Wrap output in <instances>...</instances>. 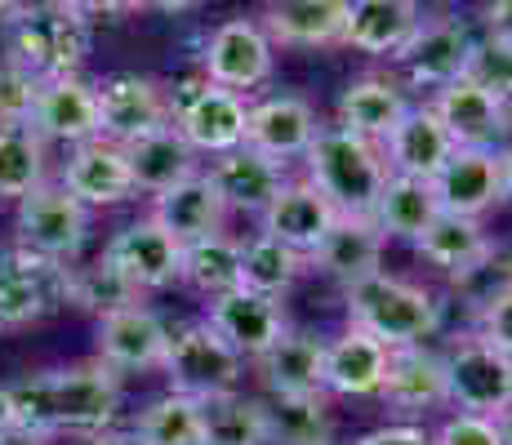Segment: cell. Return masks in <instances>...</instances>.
<instances>
[{
    "label": "cell",
    "instance_id": "6da1fadb",
    "mask_svg": "<svg viewBox=\"0 0 512 445\" xmlns=\"http://www.w3.org/2000/svg\"><path fill=\"white\" fill-rule=\"evenodd\" d=\"M14 423L32 432H107L121 410V379L103 361L67 365V370H45L9 388Z\"/></svg>",
    "mask_w": 512,
    "mask_h": 445
},
{
    "label": "cell",
    "instance_id": "7a4b0ae2",
    "mask_svg": "<svg viewBox=\"0 0 512 445\" xmlns=\"http://www.w3.org/2000/svg\"><path fill=\"white\" fill-rule=\"evenodd\" d=\"M303 161H308V183H317L339 214H374V201L392 174L379 143L339 130V125L317 130Z\"/></svg>",
    "mask_w": 512,
    "mask_h": 445
},
{
    "label": "cell",
    "instance_id": "3957f363",
    "mask_svg": "<svg viewBox=\"0 0 512 445\" xmlns=\"http://www.w3.org/2000/svg\"><path fill=\"white\" fill-rule=\"evenodd\" d=\"M348 290V325H361L374 339H383L388 348H410L441 330V303L432 290H423L415 281L374 272Z\"/></svg>",
    "mask_w": 512,
    "mask_h": 445
},
{
    "label": "cell",
    "instance_id": "277c9868",
    "mask_svg": "<svg viewBox=\"0 0 512 445\" xmlns=\"http://www.w3.org/2000/svg\"><path fill=\"white\" fill-rule=\"evenodd\" d=\"M9 63H18L23 72H32L36 81L49 76H72L81 72L85 49H90V23L81 14L49 0V5H18L9 14Z\"/></svg>",
    "mask_w": 512,
    "mask_h": 445
},
{
    "label": "cell",
    "instance_id": "5b68a950",
    "mask_svg": "<svg viewBox=\"0 0 512 445\" xmlns=\"http://www.w3.org/2000/svg\"><path fill=\"white\" fill-rule=\"evenodd\" d=\"M63 308H72V263L23 245L0 254V330H23Z\"/></svg>",
    "mask_w": 512,
    "mask_h": 445
},
{
    "label": "cell",
    "instance_id": "8992f818",
    "mask_svg": "<svg viewBox=\"0 0 512 445\" xmlns=\"http://www.w3.org/2000/svg\"><path fill=\"white\" fill-rule=\"evenodd\" d=\"M161 370L174 392L205 401L219 397V392H236L245 361L210 321H196L183 325V330H170V348H165Z\"/></svg>",
    "mask_w": 512,
    "mask_h": 445
},
{
    "label": "cell",
    "instance_id": "52a82bcc",
    "mask_svg": "<svg viewBox=\"0 0 512 445\" xmlns=\"http://www.w3.org/2000/svg\"><path fill=\"white\" fill-rule=\"evenodd\" d=\"M446 401L468 414H499L512 405V356L499 352L490 339L468 334L446 356Z\"/></svg>",
    "mask_w": 512,
    "mask_h": 445
},
{
    "label": "cell",
    "instance_id": "ba28073f",
    "mask_svg": "<svg viewBox=\"0 0 512 445\" xmlns=\"http://www.w3.org/2000/svg\"><path fill=\"white\" fill-rule=\"evenodd\" d=\"M14 232H18L23 250H36L58 263H72L76 254L85 250V236H90V210H85L63 183H41L32 196L18 201Z\"/></svg>",
    "mask_w": 512,
    "mask_h": 445
},
{
    "label": "cell",
    "instance_id": "9c48e42d",
    "mask_svg": "<svg viewBox=\"0 0 512 445\" xmlns=\"http://www.w3.org/2000/svg\"><path fill=\"white\" fill-rule=\"evenodd\" d=\"M170 121H174V107L152 76L121 72L98 85V125H103L107 143L130 147L134 138L161 130V125H170Z\"/></svg>",
    "mask_w": 512,
    "mask_h": 445
},
{
    "label": "cell",
    "instance_id": "30bf717a",
    "mask_svg": "<svg viewBox=\"0 0 512 445\" xmlns=\"http://www.w3.org/2000/svg\"><path fill=\"white\" fill-rule=\"evenodd\" d=\"M103 254L139 294L165 290V285L183 281V241L174 232H165L152 214H147V219H134L130 227H121Z\"/></svg>",
    "mask_w": 512,
    "mask_h": 445
},
{
    "label": "cell",
    "instance_id": "8fae6325",
    "mask_svg": "<svg viewBox=\"0 0 512 445\" xmlns=\"http://www.w3.org/2000/svg\"><path fill=\"white\" fill-rule=\"evenodd\" d=\"M201 67L210 85L236 89V94H250L254 85H263L272 76V41L263 23H250V18L219 23L205 41Z\"/></svg>",
    "mask_w": 512,
    "mask_h": 445
},
{
    "label": "cell",
    "instance_id": "7c38bea8",
    "mask_svg": "<svg viewBox=\"0 0 512 445\" xmlns=\"http://www.w3.org/2000/svg\"><path fill=\"white\" fill-rule=\"evenodd\" d=\"M174 125H179V134L192 143L196 156H223L245 143L250 103H245V94H236V89L205 81L201 89H192V94L174 107Z\"/></svg>",
    "mask_w": 512,
    "mask_h": 445
},
{
    "label": "cell",
    "instance_id": "4fadbf2b",
    "mask_svg": "<svg viewBox=\"0 0 512 445\" xmlns=\"http://www.w3.org/2000/svg\"><path fill=\"white\" fill-rule=\"evenodd\" d=\"M32 130L45 143H67V147L103 138V125H98V85L81 81L76 72L41 81L36 107H32Z\"/></svg>",
    "mask_w": 512,
    "mask_h": 445
},
{
    "label": "cell",
    "instance_id": "5bb4252c",
    "mask_svg": "<svg viewBox=\"0 0 512 445\" xmlns=\"http://www.w3.org/2000/svg\"><path fill=\"white\" fill-rule=\"evenodd\" d=\"M205 321L241 352V361H259L263 352H272L277 343L285 339V308L281 299L272 294H259V290H232V294H219L210 299V316Z\"/></svg>",
    "mask_w": 512,
    "mask_h": 445
},
{
    "label": "cell",
    "instance_id": "9a60e30c",
    "mask_svg": "<svg viewBox=\"0 0 512 445\" xmlns=\"http://www.w3.org/2000/svg\"><path fill=\"white\" fill-rule=\"evenodd\" d=\"M432 192L446 214L481 219L490 205L504 201V161L495 147H459L446 170L432 178Z\"/></svg>",
    "mask_w": 512,
    "mask_h": 445
},
{
    "label": "cell",
    "instance_id": "2e32d148",
    "mask_svg": "<svg viewBox=\"0 0 512 445\" xmlns=\"http://www.w3.org/2000/svg\"><path fill=\"white\" fill-rule=\"evenodd\" d=\"M165 348H170V325L152 308H125L98 321V361L116 374L130 370H161Z\"/></svg>",
    "mask_w": 512,
    "mask_h": 445
},
{
    "label": "cell",
    "instance_id": "e0dca14e",
    "mask_svg": "<svg viewBox=\"0 0 512 445\" xmlns=\"http://www.w3.org/2000/svg\"><path fill=\"white\" fill-rule=\"evenodd\" d=\"M63 187L85 205V210L121 205V201H130V196H139L130 156H125L121 143H107V138L72 147V156H67V165H63Z\"/></svg>",
    "mask_w": 512,
    "mask_h": 445
},
{
    "label": "cell",
    "instance_id": "ac0fdd59",
    "mask_svg": "<svg viewBox=\"0 0 512 445\" xmlns=\"http://www.w3.org/2000/svg\"><path fill=\"white\" fill-rule=\"evenodd\" d=\"M432 112L441 116V125H446L459 147H495L512 130L508 103L490 94L486 85H477L472 76L441 85L437 98H432Z\"/></svg>",
    "mask_w": 512,
    "mask_h": 445
},
{
    "label": "cell",
    "instance_id": "d6986e66",
    "mask_svg": "<svg viewBox=\"0 0 512 445\" xmlns=\"http://www.w3.org/2000/svg\"><path fill=\"white\" fill-rule=\"evenodd\" d=\"M205 174H210L214 192L223 196V205L241 210V214H263L281 196V187L290 183V178H285V161H272V156L254 152L250 143L214 156Z\"/></svg>",
    "mask_w": 512,
    "mask_h": 445
},
{
    "label": "cell",
    "instance_id": "ffe728a7",
    "mask_svg": "<svg viewBox=\"0 0 512 445\" xmlns=\"http://www.w3.org/2000/svg\"><path fill=\"white\" fill-rule=\"evenodd\" d=\"M472 49H477V41L468 36V27L459 18H432V23H419V32L397 54V63L406 67L415 85L441 89L459 81V76H468Z\"/></svg>",
    "mask_w": 512,
    "mask_h": 445
},
{
    "label": "cell",
    "instance_id": "44dd1931",
    "mask_svg": "<svg viewBox=\"0 0 512 445\" xmlns=\"http://www.w3.org/2000/svg\"><path fill=\"white\" fill-rule=\"evenodd\" d=\"M383 156H388L392 174H410V178H437L446 170V161L459 152V143L450 138V130L441 125V116L432 112V103L410 107L397 121V130L383 138Z\"/></svg>",
    "mask_w": 512,
    "mask_h": 445
},
{
    "label": "cell",
    "instance_id": "7402d4cb",
    "mask_svg": "<svg viewBox=\"0 0 512 445\" xmlns=\"http://www.w3.org/2000/svg\"><path fill=\"white\" fill-rule=\"evenodd\" d=\"M317 112L308 98L299 94H272L263 103H250V125H245V143L254 152L272 156V161H299L317 138Z\"/></svg>",
    "mask_w": 512,
    "mask_h": 445
},
{
    "label": "cell",
    "instance_id": "603a6c76",
    "mask_svg": "<svg viewBox=\"0 0 512 445\" xmlns=\"http://www.w3.org/2000/svg\"><path fill=\"white\" fill-rule=\"evenodd\" d=\"M383 245H388V236L379 232L370 214H339L330 232L321 236V245L308 254V263L330 272L339 285H357L383 272Z\"/></svg>",
    "mask_w": 512,
    "mask_h": 445
},
{
    "label": "cell",
    "instance_id": "cb8c5ba5",
    "mask_svg": "<svg viewBox=\"0 0 512 445\" xmlns=\"http://www.w3.org/2000/svg\"><path fill=\"white\" fill-rule=\"evenodd\" d=\"M334 219H339V210H334L330 196L321 192L317 183H308V178H299V183H285L277 201H272L268 210L259 214L263 232L277 236V241L290 245V250H299L303 259H308V254L321 245V236L334 227Z\"/></svg>",
    "mask_w": 512,
    "mask_h": 445
},
{
    "label": "cell",
    "instance_id": "d4e9b609",
    "mask_svg": "<svg viewBox=\"0 0 512 445\" xmlns=\"http://www.w3.org/2000/svg\"><path fill=\"white\" fill-rule=\"evenodd\" d=\"M392 348L361 325H348L339 339L326 343V392L334 397H379L388 379Z\"/></svg>",
    "mask_w": 512,
    "mask_h": 445
},
{
    "label": "cell",
    "instance_id": "484cf974",
    "mask_svg": "<svg viewBox=\"0 0 512 445\" xmlns=\"http://www.w3.org/2000/svg\"><path fill=\"white\" fill-rule=\"evenodd\" d=\"M419 0H348L343 45L374 58H397L419 32Z\"/></svg>",
    "mask_w": 512,
    "mask_h": 445
},
{
    "label": "cell",
    "instance_id": "4316f807",
    "mask_svg": "<svg viewBox=\"0 0 512 445\" xmlns=\"http://www.w3.org/2000/svg\"><path fill=\"white\" fill-rule=\"evenodd\" d=\"M152 219L187 245V241H201V236L223 232L228 205H223V196L214 192L210 174L196 170V174H187L183 183H174V187H165V192L152 196Z\"/></svg>",
    "mask_w": 512,
    "mask_h": 445
},
{
    "label": "cell",
    "instance_id": "83f0119b",
    "mask_svg": "<svg viewBox=\"0 0 512 445\" xmlns=\"http://www.w3.org/2000/svg\"><path fill=\"white\" fill-rule=\"evenodd\" d=\"M259 379L272 397H326V343L317 334H294L259 356Z\"/></svg>",
    "mask_w": 512,
    "mask_h": 445
},
{
    "label": "cell",
    "instance_id": "f1b7e54d",
    "mask_svg": "<svg viewBox=\"0 0 512 445\" xmlns=\"http://www.w3.org/2000/svg\"><path fill=\"white\" fill-rule=\"evenodd\" d=\"M343 27H348V0H272L263 14L268 41L294 49L343 45Z\"/></svg>",
    "mask_w": 512,
    "mask_h": 445
},
{
    "label": "cell",
    "instance_id": "f546056e",
    "mask_svg": "<svg viewBox=\"0 0 512 445\" xmlns=\"http://www.w3.org/2000/svg\"><path fill=\"white\" fill-rule=\"evenodd\" d=\"M379 397L397 405L401 414H419L432 405H446V361L437 352H428L423 343L410 348H392L388 379H383Z\"/></svg>",
    "mask_w": 512,
    "mask_h": 445
},
{
    "label": "cell",
    "instance_id": "4dcf8cb0",
    "mask_svg": "<svg viewBox=\"0 0 512 445\" xmlns=\"http://www.w3.org/2000/svg\"><path fill=\"white\" fill-rule=\"evenodd\" d=\"M406 112H410L406 94L388 76H361L339 94V130L361 134L370 143H383Z\"/></svg>",
    "mask_w": 512,
    "mask_h": 445
},
{
    "label": "cell",
    "instance_id": "1f68e13d",
    "mask_svg": "<svg viewBox=\"0 0 512 445\" xmlns=\"http://www.w3.org/2000/svg\"><path fill=\"white\" fill-rule=\"evenodd\" d=\"M125 156H130V170H134V187L147 196L165 192V187L183 183L187 174H196L201 165H196V152L192 143L179 134V125H161V130L134 138L130 147H125Z\"/></svg>",
    "mask_w": 512,
    "mask_h": 445
},
{
    "label": "cell",
    "instance_id": "d6a6232c",
    "mask_svg": "<svg viewBox=\"0 0 512 445\" xmlns=\"http://www.w3.org/2000/svg\"><path fill=\"white\" fill-rule=\"evenodd\" d=\"M441 214L437 192L428 178H410V174H388L379 201H374L370 219L379 223L383 236H401V241H419L428 232V223Z\"/></svg>",
    "mask_w": 512,
    "mask_h": 445
},
{
    "label": "cell",
    "instance_id": "836d02e7",
    "mask_svg": "<svg viewBox=\"0 0 512 445\" xmlns=\"http://www.w3.org/2000/svg\"><path fill=\"white\" fill-rule=\"evenodd\" d=\"M415 250L428 259L432 267H441V272L459 276L468 272L472 263H481L490 250H495V241L486 236V227L481 219H468V214H446L441 210L437 219L428 223V232L415 241Z\"/></svg>",
    "mask_w": 512,
    "mask_h": 445
},
{
    "label": "cell",
    "instance_id": "e575fe53",
    "mask_svg": "<svg viewBox=\"0 0 512 445\" xmlns=\"http://www.w3.org/2000/svg\"><path fill=\"white\" fill-rule=\"evenodd\" d=\"M183 281L192 290H201L205 299H219V294L241 290V241L214 232L201 241L183 245Z\"/></svg>",
    "mask_w": 512,
    "mask_h": 445
},
{
    "label": "cell",
    "instance_id": "d590c367",
    "mask_svg": "<svg viewBox=\"0 0 512 445\" xmlns=\"http://www.w3.org/2000/svg\"><path fill=\"white\" fill-rule=\"evenodd\" d=\"M205 445H268V410L241 392H219L201 401Z\"/></svg>",
    "mask_w": 512,
    "mask_h": 445
},
{
    "label": "cell",
    "instance_id": "8d00e7d4",
    "mask_svg": "<svg viewBox=\"0 0 512 445\" xmlns=\"http://www.w3.org/2000/svg\"><path fill=\"white\" fill-rule=\"evenodd\" d=\"M45 183V138L32 125H0V201H23Z\"/></svg>",
    "mask_w": 512,
    "mask_h": 445
},
{
    "label": "cell",
    "instance_id": "74e56055",
    "mask_svg": "<svg viewBox=\"0 0 512 445\" xmlns=\"http://www.w3.org/2000/svg\"><path fill=\"white\" fill-rule=\"evenodd\" d=\"M134 437L143 445H205V423H201V397L187 392H165L156 397L134 423Z\"/></svg>",
    "mask_w": 512,
    "mask_h": 445
},
{
    "label": "cell",
    "instance_id": "f35d334b",
    "mask_svg": "<svg viewBox=\"0 0 512 445\" xmlns=\"http://www.w3.org/2000/svg\"><path fill=\"white\" fill-rule=\"evenodd\" d=\"M303 263H308V259H303L299 250L281 245L277 236L259 232V236H250V241L241 245V285H245V290H259V294L281 299V294L299 281Z\"/></svg>",
    "mask_w": 512,
    "mask_h": 445
},
{
    "label": "cell",
    "instance_id": "ab89813d",
    "mask_svg": "<svg viewBox=\"0 0 512 445\" xmlns=\"http://www.w3.org/2000/svg\"><path fill=\"white\" fill-rule=\"evenodd\" d=\"M268 445H330V405L326 397H272Z\"/></svg>",
    "mask_w": 512,
    "mask_h": 445
},
{
    "label": "cell",
    "instance_id": "60d3db41",
    "mask_svg": "<svg viewBox=\"0 0 512 445\" xmlns=\"http://www.w3.org/2000/svg\"><path fill=\"white\" fill-rule=\"evenodd\" d=\"M134 303H139V290L116 272L107 254L85 267H72V308L94 312L98 321H103V316L125 312V308H134Z\"/></svg>",
    "mask_w": 512,
    "mask_h": 445
},
{
    "label": "cell",
    "instance_id": "b9f144b4",
    "mask_svg": "<svg viewBox=\"0 0 512 445\" xmlns=\"http://www.w3.org/2000/svg\"><path fill=\"white\" fill-rule=\"evenodd\" d=\"M455 294L468 303L472 312H486L490 303H499L504 294H512V250L508 245H495L481 263H472L468 272L450 276Z\"/></svg>",
    "mask_w": 512,
    "mask_h": 445
},
{
    "label": "cell",
    "instance_id": "7bdbcfd3",
    "mask_svg": "<svg viewBox=\"0 0 512 445\" xmlns=\"http://www.w3.org/2000/svg\"><path fill=\"white\" fill-rule=\"evenodd\" d=\"M468 76H472L477 85H486L495 98L512 103V41H499V36L481 41L477 49H472Z\"/></svg>",
    "mask_w": 512,
    "mask_h": 445
},
{
    "label": "cell",
    "instance_id": "ee69618b",
    "mask_svg": "<svg viewBox=\"0 0 512 445\" xmlns=\"http://www.w3.org/2000/svg\"><path fill=\"white\" fill-rule=\"evenodd\" d=\"M36 89H41V81L5 58L0 63V125H32Z\"/></svg>",
    "mask_w": 512,
    "mask_h": 445
},
{
    "label": "cell",
    "instance_id": "f6af8a7d",
    "mask_svg": "<svg viewBox=\"0 0 512 445\" xmlns=\"http://www.w3.org/2000/svg\"><path fill=\"white\" fill-rule=\"evenodd\" d=\"M432 445H504V441H499V423L490 419V414L459 410L437 428Z\"/></svg>",
    "mask_w": 512,
    "mask_h": 445
},
{
    "label": "cell",
    "instance_id": "bcb514c9",
    "mask_svg": "<svg viewBox=\"0 0 512 445\" xmlns=\"http://www.w3.org/2000/svg\"><path fill=\"white\" fill-rule=\"evenodd\" d=\"M481 316V339H490L499 352H508L512 356V294H504L499 303H490L486 312H477Z\"/></svg>",
    "mask_w": 512,
    "mask_h": 445
},
{
    "label": "cell",
    "instance_id": "7dc6e473",
    "mask_svg": "<svg viewBox=\"0 0 512 445\" xmlns=\"http://www.w3.org/2000/svg\"><path fill=\"white\" fill-rule=\"evenodd\" d=\"M357 445H432V437L415 423H388V428L366 432Z\"/></svg>",
    "mask_w": 512,
    "mask_h": 445
},
{
    "label": "cell",
    "instance_id": "c3c4849f",
    "mask_svg": "<svg viewBox=\"0 0 512 445\" xmlns=\"http://www.w3.org/2000/svg\"><path fill=\"white\" fill-rule=\"evenodd\" d=\"M72 14H81L85 23H94V18H116L125 14V9H134V0H63Z\"/></svg>",
    "mask_w": 512,
    "mask_h": 445
},
{
    "label": "cell",
    "instance_id": "681fc988",
    "mask_svg": "<svg viewBox=\"0 0 512 445\" xmlns=\"http://www.w3.org/2000/svg\"><path fill=\"white\" fill-rule=\"evenodd\" d=\"M486 27H490V36H499V41H512V0H490Z\"/></svg>",
    "mask_w": 512,
    "mask_h": 445
},
{
    "label": "cell",
    "instance_id": "f907efd6",
    "mask_svg": "<svg viewBox=\"0 0 512 445\" xmlns=\"http://www.w3.org/2000/svg\"><path fill=\"white\" fill-rule=\"evenodd\" d=\"M0 445H49V437H45V432L23 428V423H9V428L0 432Z\"/></svg>",
    "mask_w": 512,
    "mask_h": 445
},
{
    "label": "cell",
    "instance_id": "816d5d0a",
    "mask_svg": "<svg viewBox=\"0 0 512 445\" xmlns=\"http://www.w3.org/2000/svg\"><path fill=\"white\" fill-rule=\"evenodd\" d=\"M196 0H134V9H152V14H183Z\"/></svg>",
    "mask_w": 512,
    "mask_h": 445
},
{
    "label": "cell",
    "instance_id": "f5cc1de1",
    "mask_svg": "<svg viewBox=\"0 0 512 445\" xmlns=\"http://www.w3.org/2000/svg\"><path fill=\"white\" fill-rule=\"evenodd\" d=\"M90 445H143L134 432H98V437Z\"/></svg>",
    "mask_w": 512,
    "mask_h": 445
},
{
    "label": "cell",
    "instance_id": "db71d44e",
    "mask_svg": "<svg viewBox=\"0 0 512 445\" xmlns=\"http://www.w3.org/2000/svg\"><path fill=\"white\" fill-rule=\"evenodd\" d=\"M14 423V405H9V388H0V432Z\"/></svg>",
    "mask_w": 512,
    "mask_h": 445
},
{
    "label": "cell",
    "instance_id": "11a10c76",
    "mask_svg": "<svg viewBox=\"0 0 512 445\" xmlns=\"http://www.w3.org/2000/svg\"><path fill=\"white\" fill-rule=\"evenodd\" d=\"M499 441H504V445H512V405H508V410L504 414H499Z\"/></svg>",
    "mask_w": 512,
    "mask_h": 445
},
{
    "label": "cell",
    "instance_id": "9f6ffc18",
    "mask_svg": "<svg viewBox=\"0 0 512 445\" xmlns=\"http://www.w3.org/2000/svg\"><path fill=\"white\" fill-rule=\"evenodd\" d=\"M499 161H504V196H512V147L499 152Z\"/></svg>",
    "mask_w": 512,
    "mask_h": 445
},
{
    "label": "cell",
    "instance_id": "6f0895ef",
    "mask_svg": "<svg viewBox=\"0 0 512 445\" xmlns=\"http://www.w3.org/2000/svg\"><path fill=\"white\" fill-rule=\"evenodd\" d=\"M18 5H23V0H0V23H9V14H14Z\"/></svg>",
    "mask_w": 512,
    "mask_h": 445
}]
</instances>
